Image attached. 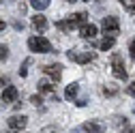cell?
I'll use <instances>...</instances> for the list:
<instances>
[{
	"label": "cell",
	"instance_id": "cell-12",
	"mask_svg": "<svg viewBox=\"0 0 135 133\" xmlns=\"http://www.w3.org/2000/svg\"><path fill=\"white\" fill-rule=\"evenodd\" d=\"M49 2H52V0H30V7L37 9V11H45L49 7Z\"/></svg>",
	"mask_w": 135,
	"mask_h": 133
},
{
	"label": "cell",
	"instance_id": "cell-9",
	"mask_svg": "<svg viewBox=\"0 0 135 133\" xmlns=\"http://www.w3.org/2000/svg\"><path fill=\"white\" fill-rule=\"evenodd\" d=\"M86 17H88V15L84 13V11H79V13L71 15V17H69V24H71V28H73V26H84V24H86Z\"/></svg>",
	"mask_w": 135,
	"mask_h": 133
},
{
	"label": "cell",
	"instance_id": "cell-28",
	"mask_svg": "<svg viewBox=\"0 0 135 133\" xmlns=\"http://www.w3.org/2000/svg\"><path fill=\"white\" fill-rule=\"evenodd\" d=\"M0 30H4V22L2 20H0Z\"/></svg>",
	"mask_w": 135,
	"mask_h": 133
},
{
	"label": "cell",
	"instance_id": "cell-10",
	"mask_svg": "<svg viewBox=\"0 0 135 133\" xmlns=\"http://www.w3.org/2000/svg\"><path fill=\"white\" fill-rule=\"evenodd\" d=\"M84 131H86V133H103L105 131V127L103 125H99V122H86V125H84Z\"/></svg>",
	"mask_w": 135,
	"mask_h": 133
},
{
	"label": "cell",
	"instance_id": "cell-2",
	"mask_svg": "<svg viewBox=\"0 0 135 133\" xmlns=\"http://www.w3.org/2000/svg\"><path fill=\"white\" fill-rule=\"evenodd\" d=\"M66 56H69V60H73V62H77V64H86V62H90V60L97 58L94 52H79V49H71Z\"/></svg>",
	"mask_w": 135,
	"mask_h": 133
},
{
	"label": "cell",
	"instance_id": "cell-29",
	"mask_svg": "<svg viewBox=\"0 0 135 133\" xmlns=\"http://www.w3.org/2000/svg\"><path fill=\"white\" fill-rule=\"evenodd\" d=\"M124 133H135V131L133 129H124Z\"/></svg>",
	"mask_w": 135,
	"mask_h": 133
},
{
	"label": "cell",
	"instance_id": "cell-26",
	"mask_svg": "<svg viewBox=\"0 0 135 133\" xmlns=\"http://www.w3.org/2000/svg\"><path fill=\"white\" fill-rule=\"evenodd\" d=\"M79 107H84V105H86V99H77V101H75Z\"/></svg>",
	"mask_w": 135,
	"mask_h": 133
},
{
	"label": "cell",
	"instance_id": "cell-3",
	"mask_svg": "<svg viewBox=\"0 0 135 133\" xmlns=\"http://www.w3.org/2000/svg\"><path fill=\"white\" fill-rule=\"evenodd\" d=\"M103 32L109 37H116L118 32H120V22H118V17H103Z\"/></svg>",
	"mask_w": 135,
	"mask_h": 133
},
{
	"label": "cell",
	"instance_id": "cell-27",
	"mask_svg": "<svg viewBox=\"0 0 135 133\" xmlns=\"http://www.w3.org/2000/svg\"><path fill=\"white\" fill-rule=\"evenodd\" d=\"M71 133H86V131H84V127H79V129H75V131H71Z\"/></svg>",
	"mask_w": 135,
	"mask_h": 133
},
{
	"label": "cell",
	"instance_id": "cell-24",
	"mask_svg": "<svg viewBox=\"0 0 135 133\" xmlns=\"http://www.w3.org/2000/svg\"><path fill=\"white\" fill-rule=\"evenodd\" d=\"M129 52H131V58H135V41H131V47H129Z\"/></svg>",
	"mask_w": 135,
	"mask_h": 133
},
{
	"label": "cell",
	"instance_id": "cell-4",
	"mask_svg": "<svg viewBox=\"0 0 135 133\" xmlns=\"http://www.w3.org/2000/svg\"><path fill=\"white\" fill-rule=\"evenodd\" d=\"M112 69H114V75L118 79H127V69H124V64H122V58L114 54L112 56Z\"/></svg>",
	"mask_w": 135,
	"mask_h": 133
},
{
	"label": "cell",
	"instance_id": "cell-19",
	"mask_svg": "<svg viewBox=\"0 0 135 133\" xmlns=\"http://www.w3.org/2000/svg\"><path fill=\"white\" fill-rule=\"evenodd\" d=\"M28 66H30V58H26V60H24L22 69H20V75H22V77H26V75H28Z\"/></svg>",
	"mask_w": 135,
	"mask_h": 133
},
{
	"label": "cell",
	"instance_id": "cell-11",
	"mask_svg": "<svg viewBox=\"0 0 135 133\" xmlns=\"http://www.w3.org/2000/svg\"><path fill=\"white\" fill-rule=\"evenodd\" d=\"M32 26H35L37 30H45V28H47V20L43 17L41 13H37L35 17H32Z\"/></svg>",
	"mask_w": 135,
	"mask_h": 133
},
{
	"label": "cell",
	"instance_id": "cell-13",
	"mask_svg": "<svg viewBox=\"0 0 135 133\" xmlns=\"http://www.w3.org/2000/svg\"><path fill=\"white\" fill-rule=\"evenodd\" d=\"M77 92H79V84H69V86H66V92H64V97L71 101V99H75V97H77Z\"/></svg>",
	"mask_w": 135,
	"mask_h": 133
},
{
	"label": "cell",
	"instance_id": "cell-23",
	"mask_svg": "<svg viewBox=\"0 0 135 133\" xmlns=\"http://www.w3.org/2000/svg\"><path fill=\"white\" fill-rule=\"evenodd\" d=\"M127 92L135 97V82H131V84H129V88H127Z\"/></svg>",
	"mask_w": 135,
	"mask_h": 133
},
{
	"label": "cell",
	"instance_id": "cell-22",
	"mask_svg": "<svg viewBox=\"0 0 135 133\" xmlns=\"http://www.w3.org/2000/svg\"><path fill=\"white\" fill-rule=\"evenodd\" d=\"M30 103L39 105V103H41V94H35V97H30Z\"/></svg>",
	"mask_w": 135,
	"mask_h": 133
},
{
	"label": "cell",
	"instance_id": "cell-18",
	"mask_svg": "<svg viewBox=\"0 0 135 133\" xmlns=\"http://www.w3.org/2000/svg\"><path fill=\"white\" fill-rule=\"evenodd\" d=\"M9 58V47L4 43H0V60H7Z\"/></svg>",
	"mask_w": 135,
	"mask_h": 133
},
{
	"label": "cell",
	"instance_id": "cell-20",
	"mask_svg": "<svg viewBox=\"0 0 135 133\" xmlns=\"http://www.w3.org/2000/svg\"><path fill=\"white\" fill-rule=\"evenodd\" d=\"M56 28H58V30H62V32H66V30H71V24H69V22H58V24H56Z\"/></svg>",
	"mask_w": 135,
	"mask_h": 133
},
{
	"label": "cell",
	"instance_id": "cell-8",
	"mask_svg": "<svg viewBox=\"0 0 135 133\" xmlns=\"http://www.w3.org/2000/svg\"><path fill=\"white\" fill-rule=\"evenodd\" d=\"M97 32H99V28H97L94 24H84V26L79 28V35H81L84 39H94Z\"/></svg>",
	"mask_w": 135,
	"mask_h": 133
},
{
	"label": "cell",
	"instance_id": "cell-15",
	"mask_svg": "<svg viewBox=\"0 0 135 133\" xmlns=\"http://www.w3.org/2000/svg\"><path fill=\"white\" fill-rule=\"evenodd\" d=\"M39 90L41 92H54V84L49 79H43V82H39Z\"/></svg>",
	"mask_w": 135,
	"mask_h": 133
},
{
	"label": "cell",
	"instance_id": "cell-7",
	"mask_svg": "<svg viewBox=\"0 0 135 133\" xmlns=\"http://www.w3.org/2000/svg\"><path fill=\"white\" fill-rule=\"evenodd\" d=\"M17 97H20L17 88H15V86H7L2 90V103H15V99H17Z\"/></svg>",
	"mask_w": 135,
	"mask_h": 133
},
{
	"label": "cell",
	"instance_id": "cell-21",
	"mask_svg": "<svg viewBox=\"0 0 135 133\" xmlns=\"http://www.w3.org/2000/svg\"><path fill=\"white\" fill-rule=\"evenodd\" d=\"M41 133H58V127H45L41 129Z\"/></svg>",
	"mask_w": 135,
	"mask_h": 133
},
{
	"label": "cell",
	"instance_id": "cell-17",
	"mask_svg": "<svg viewBox=\"0 0 135 133\" xmlns=\"http://www.w3.org/2000/svg\"><path fill=\"white\" fill-rule=\"evenodd\" d=\"M120 2H122V7L127 9V11H135V0H120Z\"/></svg>",
	"mask_w": 135,
	"mask_h": 133
},
{
	"label": "cell",
	"instance_id": "cell-6",
	"mask_svg": "<svg viewBox=\"0 0 135 133\" xmlns=\"http://www.w3.org/2000/svg\"><path fill=\"white\" fill-rule=\"evenodd\" d=\"M43 73H47L54 82H58L62 77V64H47V66H43Z\"/></svg>",
	"mask_w": 135,
	"mask_h": 133
},
{
	"label": "cell",
	"instance_id": "cell-16",
	"mask_svg": "<svg viewBox=\"0 0 135 133\" xmlns=\"http://www.w3.org/2000/svg\"><path fill=\"white\" fill-rule=\"evenodd\" d=\"M116 92H118V88H116L114 84H107V86L103 88V94H105V97H114Z\"/></svg>",
	"mask_w": 135,
	"mask_h": 133
},
{
	"label": "cell",
	"instance_id": "cell-1",
	"mask_svg": "<svg viewBox=\"0 0 135 133\" xmlns=\"http://www.w3.org/2000/svg\"><path fill=\"white\" fill-rule=\"evenodd\" d=\"M28 47H30V52H37V54H49L52 52V43L45 37H37V35L28 39Z\"/></svg>",
	"mask_w": 135,
	"mask_h": 133
},
{
	"label": "cell",
	"instance_id": "cell-5",
	"mask_svg": "<svg viewBox=\"0 0 135 133\" xmlns=\"http://www.w3.org/2000/svg\"><path fill=\"white\" fill-rule=\"evenodd\" d=\"M26 125H28V118H26L24 114H22V116H17V114H15V116H11V118L7 120V127H9L11 131H22Z\"/></svg>",
	"mask_w": 135,
	"mask_h": 133
},
{
	"label": "cell",
	"instance_id": "cell-14",
	"mask_svg": "<svg viewBox=\"0 0 135 133\" xmlns=\"http://www.w3.org/2000/svg\"><path fill=\"white\" fill-rule=\"evenodd\" d=\"M112 47H114V37H105L99 43V49H103V52H107V49H112Z\"/></svg>",
	"mask_w": 135,
	"mask_h": 133
},
{
	"label": "cell",
	"instance_id": "cell-25",
	"mask_svg": "<svg viewBox=\"0 0 135 133\" xmlns=\"http://www.w3.org/2000/svg\"><path fill=\"white\" fill-rule=\"evenodd\" d=\"M4 86H9V79L7 77H0V88H4Z\"/></svg>",
	"mask_w": 135,
	"mask_h": 133
}]
</instances>
